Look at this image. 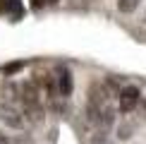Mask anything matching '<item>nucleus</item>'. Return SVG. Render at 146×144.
Listing matches in <instances>:
<instances>
[{"mask_svg":"<svg viewBox=\"0 0 146 144\" xmlns=\"http://www.w3.org/2000/svg\"><path fill=\"white\" fill-rule=\"evenodd\" d=\"M86 120L101 130H108L115 123V108L110 103V94L101 82H94L89 87L86 96Z\"/></svg>","mask_w":146,"mask_h":144,"instance_id":"1","label":"nucleus"},{"mask_svg":"<svg viewBox=\"0 0 146 144\" xmlns=\"http://www.w3.org/2000/svg\"><path fill=\"white\" fill-rule=\"evenodd\" d=\"M58 89H60V96L62 99H67V96L72 94V89H74V82H72V72L70 67H65V65H60L58 67Z\"/></svg>","mask_w":146,"mask_h":144,"instance_id":"4","label":"nucleus"},{"mask_svg":"<svg viewBox=\"0 0 146 144\" xmlns=\"http://www.w3.org/2000/svg\"><path fill=\"white\" fill-rule=\"evenodd\" d=\"M48 3H55V0H48Z\"/></svg>","mask_w":146,"mask_h":144,"instance_id":"9","label":"nucleus"},{"mask_svg":"<svg viewBox=\"0 0 146 144\" xmlns=\"http://www.w3.org/2000/svg\"><path fill=\"white\" fill-rule=\"evenodd\" d=\"M0 120L10 127H22L24 125V115H19V111H15L12 106H0Z\"/></svg>","mask_w":146,"mask_h":144,"instance_id":"5","label":"nucleus"},{"mask_svg":"<svg viewBox=\"0 0 146 144\" xmlns=\"http://www.w3.org/2000/svg\"><path fill=\"white\" fill-rule=\"evenodd\" d=\"M43 5H48V0H31V7L34 10H41Z\"/></svg>","mask_w":146,"mask_h":144,"instance_id":"8","label":"nucleus"},{"mask_svg":"<svg viewBox=\"0 0 146 144\" xmlns=\"http://www.w3.org/2000/svg\"><path fill=\"white\" fill-rule=\"evenodd\" d=\"M22 65H24V63H12V65H7V67H3V72H5V75H12V72H17Z\"/></svg>","mask_w":146,"mask_h":144,"instance_id":"7","label":"nucleus"},{"mask_svg":"<svg viewBox=\"0 0 146 144\" xmlns=\"http://www.w3.org/2000/svg\"><path fill=\"white\" fill-rule=\"evenodd\" d=\"M139 3L141 0H117V10L125 12V15H129V12H134L139 7Z\"/></svg>","mask_w":146,"mask_h":144,"instance_id":"6","label":"nucleus"},{"mask_svg":"<svg viewBox=\"0 0 146 144\" xmlns=\"http://www.w3.org/2000/svg\"><path fill=\"white\" fill-rule=\"evenodd\" d=\"M19 101L24 108V115L31 123H38L43 118V94L38 91V87L34 82H24L19 87Z\"/></svg>","mask_w":146,"mask_h":144,"instance_id":"2","label":"nucleus"},{"mask_svg":"<svg viewBox=\"0 0 146 144\" xmlns=\"http://www.w3.org/2000/svg\"><path fill=\"white\" fill-rule=\"evenodd\" d=\"M139 99H141V94H139L137 87H125L122 91H120V111L122 113L134 111V108L139 106Z\"/></svg>","mask_w":146,"mask_h":144,"instance_id":"3","label":"nucleus"}]
</instances>
